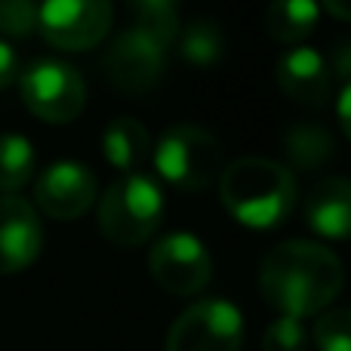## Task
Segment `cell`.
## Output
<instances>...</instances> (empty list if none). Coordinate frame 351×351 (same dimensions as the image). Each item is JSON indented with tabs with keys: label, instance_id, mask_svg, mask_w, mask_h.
<instances>
[{
	"label": "cell",
	"instance_id": "9c48e42d",
	"mask_svg": "<svg viewBox=\"0 0 351 351\" xmlns=\"http://www.w3.org/2000/svg\"><path fill=\"white\" fill-rule=\"evenodd\" d=\"M167 49L160 40L148 37L145 31L130 28L111 43L105 56V74L127 96H145L160 84L167 68Z\"/></svg>",
	"mask_w": 351,
	"mask_h": 351
},
{
	"label": "cell",
	"instance_id": "9a60e30c",
	"mask_svg": "<svg viewBox=\"0 0 351 351\" xmlns=\"http://www.w3.org/2000/svg\"><path fill=\"white\" fill-rule=\"evenodd\" d=\"M284 158L293 170L315 173L336 158V142L321 123H293L284 133Z\"/></svg>",
	"mask_w": 351,
	"mask_h": 351
},
{
	"label": "cell",
	"instance_id": "6da1fadb",
	"mask_svg": "<svg viewBox=\"0 0 351 351\" xmlns=\"http://www.w3.org/2000/svg\"><path fill=\"white\" fill-rule=\"evenodd\" d=\"M346 284L342 262L315 241H287L268 250L259 265V290L280 317H311L327 311Z\"/></svg>",
	"mask_w": 351,
	"mask_h": 351
},
{
	"label": "cell",
	"instance_id": "ffe728a7",
	"mask_svg": "<svg viewBox=\"0 0 351 351\" xmlns=\"http://www.w3.org/2000/svg\"><path fill=\"white\" fill-rule=\"evenodd\" d=\"M311 336L321 351H351V308L321 311Z\"/></svg>",
	"mask_w": 351,
	"mask_h": 351
},
{
	"label": "cell",
	"instance_id": "30bf717a",
	"mask_svg": "<svg viewBox=\"0 0 351 351\" xmlns=\"http://www.w3.org/2000/svg\"><path fill=\"white\" fill-rule=\"evenodd\" d=\"M34 200L49 219H80L96 204V176L77 160H56L37 176Z\"/></svg>",
	"mask_w": 351,
	"mask_h": 351
},
{
	"label": "cell",
	"instance_id": "7402d4cb",
	"mask_svg": "<svg viewBox=\"0 0 351 351\" xmlns=\"http://www.w3.org/2000/svg\"><path fill=\"white\" fill-rule=\"evenodd\" d=\"M37 28L34 0H0V34L25 37Z\"/></svg>",
	"mask_w": 351,
	"mask_h": 351
},
{
	"label": "cell",
	"instance_id": "7c38bea8",
	"mask_svg": "<svg viewBox=\"0 0 351 351\" xmlns=\"http://www.w3.org/2000/svg\"><path fill=\"white\" fill-rule=\"evenodd\" d=\"M278 84L287 99L296 105H308V108H321L330 99V84L333 74L324 56L311 47H293L280 56L278 62Z\"/></svg>",
	"mask_w": 351,
	"mask_h": 351
},
{
	"label": "cell",
	"instance_id": "ba28073f",
	"mask_svg": "<svg viewBox=\"0 0 351 351\" xmlns=\"http://www.w3.org/2000/svg\"><path fill=\"white\" fill-rule=\"evenodd\" d=\"M152 278L160 290L173 296H194L213 278V256L194 234H167L148 256Z\"/></svg>",
	"mask_w": 351,
	"mask_h": 351
},
{
	"label": "cell",
	"instance_id": "277c9868",
	"mask_svg": "<svg viewBox=\"0 0 351 351\" xmlns=\"http://www.w3.org/2000/svg\"><path fill=\"white\" fill-rule=\"evenodd\" d=\"M154 167L167 185L185 194H200L210 185H219V176L225 170V152L210 130L176 123L160 136L154 148Z\"/></svg>",
	"mask_w": 351,
	"mask_h": 351
},
{
	"label": "cell",
	"instance_id": "5b68a950",
	"mask_svg": "<svg viewBox=\"0 0 351 351\" xmlns=\"http://www.w3.org/2000/svg\"><path fill=\"white\" fill-rule=\"evenodd\" d=\"M22 102L34 117L47 123H71L86 105V86L77 68L43 59L25 68L19 77Z\"/></svg>",
	"mask_w": 351,
	"mask_h": 351
},
{
	"label": "cell",
	"instance_id": "484cf974",
	"mask_svg": "<svg viewBox=\"0 0 351 351\" xmlns=\"http://www.w3.org/2000/svg\"><path fill=\"white\" fill-rule=\"evenodd\" d=\"M324 6H327L336 19H346V22H351V0H324Z\"/></svg>",
	"mask_w": 351,
	"mask_h": 351
},
{
	"label": "cell",
	"instance_id": "2e32d148",
	"mask_svg": "<svg viewBox=\"0 0 351 351\" xmlns=\"http://www.w3.org/2000/svg\"><path fill=\"white\" fill-rule=\"evenodd\" d=\"M317 16H321L317 0H271L265 10V34L293 47L315 31Z\"/></svg>",
	"mask_w": 351,
	"mask_h": 351
},
{
	"label": "cell",
	"instance_id": "8992f818",
	"mask_svg": "<svg viewBox=\"0 0 351 351\" xmlns=\"http://www.w3.org/2000/svg\"><path fill=\"white\" fill-rule=\"evenodd\" d=\"M111 0H43L37 3V28L59 49H93L111 31Z\"/></svg>",
	"mask_w": 351,
	"mask_h": 351
},
{
	"label": "cell",
	"instance_id": "4fadbf2b",
	"mask_svg": "<svg viewBox=\"0 0 351 351\" xmlns=\"http://www.w3.org/2000/svg\"><path fill=\"white\" fill-rule=\"evenodd\" d=\"M305 222L327 241L351 237V182L342 176L321 179L305 197Z\"/></svg>",
	"mask_w": 351,
	"mask_h": 351
},
{
	"label": "cell",
	"instance_id": "e0dca14e",
	"mask_svg": "<svg viewBox=\"0 0 351 351\" xmlns=\"http://www.w3.org/2000/svg\"><path fill=\"white\" fill-rule=\"evenodd\" d=\"M179 53L182 59H188L194 68L206 71V68H216L225 56V37L213 19H191L185 28H179Z\"/></svg>",
	"mask_w": 351,
	"mask_h": 351
},
{
	"label": "cell",
	"instance_id": "5bb4252c",
	"mask_svg": "<svg viewBox=\"0 0 351 351\" xmlns=\"http://www.w3.org/2000/svg\"><path fill=\"white\" fill-rule=\"evenodd\" d=\"M148 152H152V136L136 117H117L102 133V154L114 170L123 176L142 173Z\"/></svg>",
	"mask_w": 351,
	"mask_h": 351
},
{
	"label": "cell",
	"instance_id": "7a4b0ae2",
	"mask_svg": "<svg viewBox=\"0 0 351 351\" xmlns=\"http://www.w3.org/2000/svg\"><path fill=\"white\" fill-rule=\"evenodd\" d=\"M219 197L231 219L247 228H274L296 206V176L290 167L268 158H241L225 164Z\"/></svg>",
	"mask_w": 351,
	"mask_h": 351
},
{
	"label": "cell",
	"instance_id": "8fae6325",
	"mask_svg": "<svg viewBox=\"0 0 351 351\" xmlns=\"http://www.w3.org/2000/svg\"><path fill=\"white\" fill-rule=\"evenodd\" d=\"M43 250V228L34 206L16 194H0V274L34 265Z\"/></svg>",
	"mask_w": 351,
	"mask_h": 351
},
{
	"label": "cell",
	"instance_id": "603a6c76",
	"mask_svg": "<svg viewBox=\"0 0 351 351\" xmlns=\"http://www.w3.org/2000/svg\"><path fill=\"white\" fill-rule=\"evenodd\" d=\"M16 77H19V56L10 43L0 40V90H6Z\"/></svg>",
	"mask_w": 351,
	"mask_h": 351
},
{
	"label": "cell",
	"instance_id": "d4e9b609",
	"mask_svg": "<svg viewBox=\"0 0 351 351\" xmlns=\"http://www.w3.org/2000/svg\"><path fill=\"white\" fill-rule=\"evenodd\" d=\"M336 114H339L342 133L351 139V84H346V90L339 93V102H336Z\"/></svg>",
	"mask_w": 351,
	"mask_h": 351
},
{
	"label": "cell",
	"instance_id": "44dd1931",
	"mask_svg": "<svg viewBox=\"0 0 351 351\" xmlns=\"http://www.w3.org/2000/svg\"><path fill=\"white\" fill-rule=\"evenodd\" d=\"M262 348L265 351H308V330L296 317H278L265 330Z\"/></svg>",
	"mask_w": 351,
	"mask_h": 351
},
{
	"label": "cell",
	"instance_id": "3957f363",
	"mask_svg": "<svg viewBox=\"0 0 351 351\" xmlns=\"http://www.w3.org/2000/svg\"><path fill=\"white\" fill-rule=\"evenodd\" d=\"M164 219V191L145 173L121 176L99 200V228L114 247H139Z\"/></svg>",
	"mask_w": 351,
	"mask_h": 351
},
{
	"label": "cell",
	"instance_id": "d6986e66",
	"mask_svg": "<svg viewBox=\"0 0 351 351\" xmlns=\"http://www.w3.org/2000/svg\"><path fill=\"white\" fill-rule=\"evenodd\" d=\"M130 6H133L136 16H139V25H136V28L145 31V34L154 37V40H160L164 47L176 43L179 28H182L179 12H176L179 0H130Z\"/></svg>",
	"mask_w": 351,
	"mask_h": 351
},
{
	"label": "cell",
	"instance_id": "ac0fdd59",
	"mask_svg": "<svg viewBox=\"0 0 351 351\" xmlns=\"http://www.w3.org/2000/svg\"><path fill=\"white\" fill-rule=\"evenodd\" d=\"M34 148L25 136H0V191L12 194L34 176Z\"/></svg>",
	"mask_w": 351,
	"mask_h": 351
},
{
	"label": "cell",
	"instance_id": "52a82bcc",
	"mask_svg": "<svg viewBox=\"0 0 351 351\" xmlns=\"http://www.w3.org/2000/svg\"><path fill=\"white\" fill-rule=\"evenodd\" d=\"M243 317L225 299H204L185 308L167 333V351H241Z\"/></svg>",
	"mask_w": 351,
	"mask_h": 351
},
{
	"label": "cell",
	"instance_id": "cb8c5ba5",
	"mask_svg": "<svg viewBox=\"0 0 351 351\" xmlns=\"http://www.w3.org/2000/svg\"><path fill=\"white\" fill-rule=\"evenodd\" d=\"M330 74H336V77H346L348 84H351V40H342L339 47H336L333 68H330Z\"/></svg>",
	"mask_w": 351,
	"mask_h": 351
}]
</instances>
